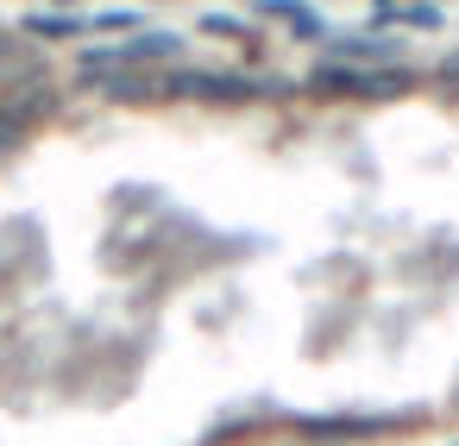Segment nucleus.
<instances>
[{"label":"nucleus","instance_id":"f257e3e1","mask_svg":"<svg viewBox=\"0 0 459 446\" xmlns=\"http://www.w3.org/2000/svg\"><path fill=\"white\" fill-rule=\"evenodd\" d=\"M183 51V39L177 32H139L133 45H108V51H82V70L89 76H120V70H139V64H170Z\"/></svg>","mask_w":459,"mask_h":446},{"label":"nucleus","instance_id":"f03ea898","mask_svg":"<svg viewBox=\"0 0 459 446\" xmlns=\"http://www.w3.org/2000/svg\"><path fill=\"white\" fill-rule=\"evenodd\" d=\"M409 82H415L409 70H346V64H327V70H315V76H308V89H315V95H352V101L396 95V89H409Z\"/></svg>","mask_w":459,"mask_h":446},{"label":"nucleus","instance_id":"7ed1b4c3","mask_svg":"<svg viewBox=\"0 0 459 446\" xmlns=\"http://www.w3.org/2000/svg\"><path fill=\"white\" fill-rule=\"evenodd\" d=\"M258 13H264V20H283L290 32H302V39H315V45H327V20H321L315 7H302V0H258Z\"/></svg>","mask_w":459,"mask_h":446},{"label":"nucleus","instance_id":"20e7f679","mask_svg":"<svg viewBox=\"0 0 459 446\" xmlns=\"http://www.w3.org/2000/svg\"><path fill=\"white\" fill-rule=\"evenodd\" d=\"M384 20H390V26H421V32H428V26H440V13H434V7H421V0H415V7H390Z\"/></svg>","mask_w":459,"mask_h":446},{"label":"nucleus","instance_id":"39448f33","mask_svg":"<svg viewBox=\"0 0 459 446\" xmlns=\"http://www.w3.org/2000/svg\"><path fill=\"white\" fill-rule=\"evenodd\" d=\"M384 7H403V0H384Z\"/></svg>","mask_w":459,"mask_h":446}]
</instances>
